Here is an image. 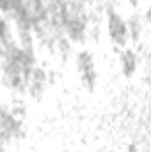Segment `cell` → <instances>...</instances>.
Segmentation results:
<instances>
[{
  "instance_id": "cell-1",
  "label": "cell",
  "mask_w": 151,
  "mask_h": 152,
  "mask_svg": "<svg viewBox=\"0 0 151 152\" xmlns=\"http://www.w3.org/2000/svg\"><path fill=\"white\" fill-rule=\"evenodd\" d=\"M109 32L112 41L119 46H123L128 39V25L117 12H112V11L109 12Z\"/></svg>"
},
{
  "instance_id": "cell-2",
  "label": "cell",
  "mask_w": 151,
  "mask_h": 152,
  "mask_svg": "<svg viewBox=\"0 0 151 152\" xmlns=\"http://www.w3.org/2000/svg\"><path fill=\"white\" fill-rule=\"evenodd\" d=\"M121 66H123V73L124 76H132L135 73V67H137V57L132 50H126L121 57Z\"/></svg>"
},
{
  "instance_id": "cell-3",
  "label": "cell",
  "mask_w": 151,
  "mask_h": 152,
  "mask_svg": "<svg viewBox=\"0 0 151 152\" xmlns=\"http://www.w3.org/2000/svg\"><path fill=\"white\" fill-rule=\"evenodd\" d=\"M78 69H80V75L85 73V71L94 69V64H93V57H91V53L82 51V53L78 55Z\"/></svg>"
},
{
  "instance_id": "cell-4",
  "label": "cell",
  "mask_w": 151,
  "mask_h": 152,
  "mask_svg": "<svg viewBox=\"0 0 151 152\" xmlns=\"http://www.w3.org/2000/svg\"><path fill=\"white\" fill-rule=\"evenodd\" d=\"M82 81H84V85L87 87V88H94V85H96V71L94 69H91V71H85V73H82Z\"/></svg>"
},
{
  "instance_id": "cell-5",
  "label": "cell",
  "mask_w": 151,
  "mask_h": 152,
  "mask_svg": "<svg viewBox=\"0 0 151 152\" xmlns=\"http://www.w3.org/2000/svg\"><path fill=\"white\" fill-rule=\"evenodd\" d=\"M139 32H141V27L137 23V18H132L128 21V34L132 36V39H137L139 37Z\"/></svg>"
},
{
  "instance_id": "cell-6",
  "label": "cell",
  "mask_w": 151,
  "mask_h": 152,
  "mask_svg": "<svg viewBox=\"0 0 151 152\" xmlns=\"http://www.w3.org/2000/svg\"><path fill=\"white\" fill-rule=\"evenodd\" d=\"M146 20H148V21L151 23V7L148 9V12H146Z\"/></svg>"
},
{
  "instance_id": "cell-7",
  "label": "cell",
  "mask_w": 151,
  "mask_h": 152,
  "mask_svg": "<svg viewBox=\"0 0 151 152\" xmlns=\"http://www.w3.org/2000/svg\"><path fill=\"white\" fill-rule=\"evenodd\" d=\"M130 2H132L133 5H137V2H139V0H130Z\"/></svg>"
}]
</instances>
